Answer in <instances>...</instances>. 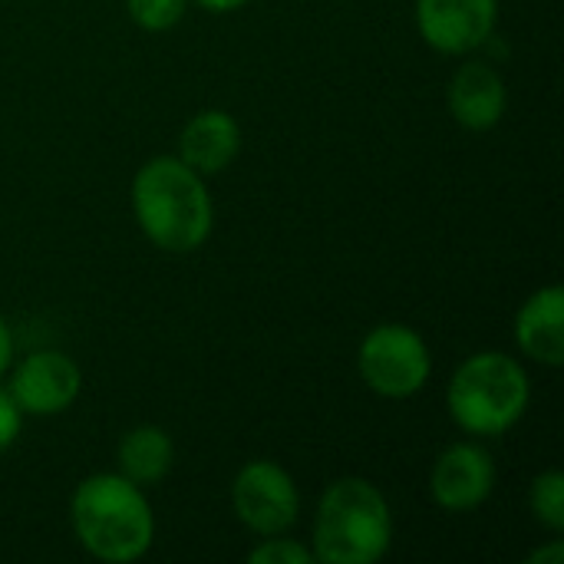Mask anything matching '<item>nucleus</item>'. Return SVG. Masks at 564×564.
I'll return each mask as SVG.
<instances>
[{"instance_id":"f257e3e1","label":"nucleus","mask_w":564,"mask_h":564,"mask_svg":"<svg viewBox=\"0 0 564 564\" xmlns=\"http://www.w3.org/2000/svg\"><path fill=\"white\" fill-rule=\"evenodd\" d=\"M132 212L145 238L172 254L195 251L212 235V198L205 178L175 155H159L135 172Z\"/></svg>"},{"instance_id":"0eeeda50","label":"nucleus","mask_w":564,"mask_h":564,"mask_svg":"<svg viewBox=\"0 0 564 564\" xmlns=\"http://www.w3.org/2000/svg\"><path fill=\"white\" fill-rule=\"evenodd\" d=\"M499 20V0H416V26L440 53L479 50Z\"/></svg>"},{"instance_id":"6e6552de","label":"nucleus","mask_w":564,"mask_h":564,"mask_svg":"<svg viewBox=\"0 0 564 564\" xmlns=\"http://www.w3.org/2000/svg\"><path fill=\"white\" fill-rule=\"evenodd\" d=\"M7 390L20 413L56 416L69 410L73 400L79 397V367L59 350H40L17 364Z\"/></svg>"},{"instance_id":"7ed1b4c3","label":"nucleus","mask_w":564,"mask_h":564,"mask_svg":"<svg viewBox=\"0 0 564 564\" xmlns=\"http://www.w3.org/2000/svg\"><path fill=\"white\" fill-rule=\"evenodd\" d=\"M393 516L383 492L367 479H337L317 506L314 562L373 564L390 552Z\"/></svg>"},{"instance_id":"f8f14e48","label":"nucleus","mask_w":564,"mask_h":564,"mask_svg":"<svg viewBox=\"0 0 564 564\" xmlns=\"http://www.w3.org/2000/svg\"><path fill=\"white\" fill-rule=\"evenodd\" d=\"M516 337L522 354L545 367H562L564 360V291L558 284L539 288L516 317Z\"/></svg>"},{"instance_id":"423d86ee","label":"nucleus","mask_w":564,"mask_h":564,"mask_svg":"<svg viewBox=\"0 0 564 564\" xmlns=\"http://www.w3.org/2000/svg\"><path fill=\"white\" fill-rule=\"evenodd\" d=\"M231 506L241 525L254 535H284L301 512V496L294 479L271 459L248 463L231 486Z\"/></svg>"},{"instance_id":"39448f33","label":"nucleus","mask_w":564,"mask_h":564,"mask_svg":"<svg viewBox=\"0 0 564 564\" xmlns=\"http://www.w3.org/2000/svg\"><path fill=\"white\" fill-rule=\"evenodd\" d=\"M357 367L364 383L390 400L413 397L426 387L433 357L426 340L406 324H380L373 327L357 354Z\"/></svg>"},{"instance_id":"a211bd4d","label":"nucleus","mask_w":564,"mask_h":564,"mask_svg":"<svg viewBox=\"0 0 564 564\" xmlns=\"http://www.w3.org/2000/svg\"><path fill=\"white\" fill-rule=\"evenodd\" d=\"M562 558H564L562 542H552L549 549H539V552H532V555H529V562L532 564H558Z\"/></svg>"},{"instance_id":"2eb2a0df","label":"nucleus","mask_w":564,"mask_h":564,"mask_svg":"<svg viewBox=\"0 0 564 564\" xmlns=\"http://www.w3.org/2000/svg\"><path fill=\"white\" fill-rule=\"evenodd\" d=\"M188 0H126L129 17L142 30H169L182 20Z\"/></svg>"},{"instance_id":"9b49d317","label":"nucleus","mask_w":564,"mask_h":564,"mask_svg":"<svg viewBox=\"0 0 564 564\" xmlns=\"http://www.w3.org/2000/svg\"><path fill=\"white\" fill-rule=\"evenodd\" d=\"M506 106H509L506 83L482 59L459 66L456 76L449 79V112L466 129H476V132L492 129L506 116Z\"/></svg>"},{"instance_id":"6ab92c4d","label":"nucleus","mask_w":564,"mask_h":564,"mask_svg":"<svg viewBox=\"0 0 564 564\" xmlns=\"http://www.w3.org/2000/svg\"><path fill=\"white\" fill-rule=\"evenodd\" d=\"M10 354H13V337H10L7 321L0 317V377H3V370L10 367Z\"/></svg>"},{"instance_id":"1a4fd4ad","label":"nucleus","mask_w":564,"mask_h":564,"mask_svg":"<svg viewBox=\"0 0 564 564\" xmlns=\"http://www.w3.org/2000/svg\"><path fill=\"white\" fill-rule=\"evenodd\" d=\"M496 486V466L492 456L473 443L449 446L430 476V492L440 509L446 512H473L479 509Z\"/></svg>"},{"instance_id":"9d476101","label":"nucleus","mask_w":564,"mask_h":564,"mask_svg":"<svg viewBox=\"0 0 564 564\" xmlns=\"http://www.w3.org/2000/svg\"><path fill=\"white\" fill-rule=\"evenodd\" d=\"M241 149V126L225 109H205L192 116L178 135V159L202 178L225 172Z\"/></svg>"},{"instance_id":"aec40b11","label":"nucleus","mask_w":564,"mask_h":564,"mask_svg":"<svg viewBox=\"0 0 564 564\" xmlns=\"http://www.w3.org/2000/svg\"><path fill=\"white\" fill-rule=\"evenodd\" d=\"M195 3H202V7L212 10V13H231V10L245 7L248 0H195Z\"/></svg>"},{"instance_id":"dca6fc26","label":"nucleus","mask_w":564,"mask_h":564,"mask_svg":"<svg viewBox=\"0 0 564 564\" xmlns=\"http://www.w3.org/2000/svg\"><path fill=\"white\" fill-rule=\"evenodd\" d=\"M248 562L251 564H314V552L311 549H304L301 542H294V539H278V535H271V539H264L251 555H248Z\"/></svg>"},{"instance_id":"20e7f679","label":"nucleus","mask_w":564,"mask_h":564,"mask_svg":"<svg viewBox=\"0 0 564 564\" xmlns=\"http://www.w3.org/2000/svg\"><path fill=\"white\" fill-rule=\"evenodd\" d=\"M449 416L473 436H502L529 406V377L519 360L502 350L473 354L449 380Z\"/></svg>"},{"instance_id":"4468645a","label":"nucleus","mask_w":564,"mask_h":564,"mask_svg":"<svg viewBox=\"0 0 564 564\" xmlns=\"http://www.w3.org/2000/svg\"><path fill=\"white\" fill-rule=\"evenodd\" d=\"M529 502H532V512L542 525H549L552 532H562L564 529V476L558 469L552 473H542L535 482H532V492H529Z\"/></svg>"},{"instance_id":"ddd939ff","label":"nucleus","mask_w":564,"mask_h":564,"mask_svg":"<svg viewBox=\"0 0 564 564\" xmlns=\"http://www.w3.org/2000/svg\"><path fill=\"white\" fill-rule=\"evenodd\" d=\"M116 459H119V476H126L129 482L145 489V486H155L169 476L172 459H175V446L162 426L142 423V426H132L119 440Z\"/></svg>"},{"instance_id":"f03ea898","label":"nucleus","mask_w":564,"mask_h":564,"mask_svg":"<svg viewBox=\"0 0 564 564\" xmlns=\"http://www.w3.org/2000/svg\"><path fill=\"white\" fill-rule=\"evenodd\" d=\"M69 519L79 545L99 562H135L155 539V519L142 489L119 473L83 479L73 492Z\"/></svg>"},{"instance_id":"f3484780","label":"nucleus","mask_w":564,"mask_h":564,"mask_svg":"<svg viewBox=\"0 0 564 564\" xmlns=\"http://www.w3.org/2000/svg\"><path fill=\"white\" fill-rule=\"evenodd\" d=\"M20 423H23L20 406L13 403L10 390H7V387H0V453L13 446V440L20 436Z\"/></svg>"}]
</instances>
